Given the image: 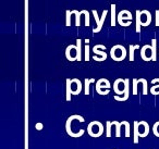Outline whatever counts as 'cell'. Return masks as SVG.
Returning <instances> with one entry per match:
<instances>
[{
  "mask_svg": "<svg viewBox=\"0 0 159 149\" xmlns=\"http://www.w3.org/2000/svg\"><path fill=\"white\" fill-rule=\"evenodd\" d=\"M110 57L117 62L123 61L126 58V48L122 45H115L110 50Z\"/></svg>",
  "mask_w": 159,
  "mask_h": 149,
  "instance_id": "4",
  "label": "cell"
},
{
  "mask_svg": "<svg viewBox=\"0 0 159 149\" xmlns=\"http://www.w3.org/2000/svg\"><path fill=\"white\" fill-rule=\"evenodd\" d=\"M113 126V121L110 122V121H107L106 122V136L107 137H111V127Z\"/></svg>",
  "mask_w": 159,
  "mask_h": 149,
  "instance_id": "23",
  "label": "cell"
},
{
  "mask_svg": "<svg viewBox=\"0 0 159 149\" xmlns=\"http://www.w3.org/2000/svg\"><path fill=\"white\" fill-rule=\"evenodd\" d=\"M76 46H77V51H79V59L77 61H82V39L77 38L76 39Z\"/></svg>",
  "mask_w": 159,
  "mask_h": 149,
  "instance_id": "22",
  "label": "cell"
},
{
  "mask_svg": "<svg viewBox=\"0 0 159 149\" xmlns=\"http://www.w3.org/2000/svg\"><path fill=\"white\" fill-rule=\"evenodd\" d=\"M66 58L69 61H77L79 59V51L76 45H69L66 48Z\"/></svg>",
  "mask_w": 159,
  "mask_h": 149,
  "instance_id": "8",
  "label": "cell"
},
{
  "mask_svg": "<svg viewBox=\"0 0 159 149\" xmlns=\"http://www.w3.org/2000/svg\"><path fill=\"white\" fill-rule=\"evenodd\" d=\"M104 125L99 122V121H93L87 125V133L91 137L97 138L104 134Z\"/></svg>",
  "mask_w": 159,
  "mask_h": 149,
  "instance_id": "3",
  "label": "cell"
},
{
  "mask_svg": "<svg viewBox=\"0 0 159 149\" xmlns=\"http://www.w3.org/2000/svg\"><path fill=\"white\" fill-rule=\"evenodd\" d=\"M124 20L132 21V13H131L129 10H121V11L118 13L117 21H118V24H119L120 26L125 27V24H124Z\"/></svg>",
  "mask_w": 159,
  "mask_h": 149,
  "instance_id": "9",
  "label": "cell"
},
{
  "mask_svg": "<svg viewBox=\"0 0 159 149\" xmlns=\"http://www.w3.org/2000/svg\"><path fill=\"white\" fill-rule=\"evenodd\" d=\"M152 133L155 134L156 137H159V121L155 122V124L152 125Z\"/></svg>",
  "mask_w": 159,
  "mask_h": 149,
  "instance_id": "28",
  "label": "cell"
},
{
  "mask_svg": "<svg viewBox=\"0 0 159 149\" xmlns=\"http://www.w3.org/2000/svg\"><path fill=\"white\" fill-rule=\"evenodd\" d=\"M83 89V84L79 79H66V100L71 101V95H79Z\"/></svg>",
  "mask_w": 159,
  "mask_h": 149,
  "instance_id": "1",
  "label": "cell"
},
{
  "mask_svg": "<svg viewBox=\"0 0 159 149\" xmlns=\"http://www.w3.org/2000/svg\"><path fill=\"white\" fill-rule=\"evenodd\" d=\"M152 61H156L157 60V39L152 38Z\"/></svg>",
  "mask_w": 159,
  "mask_h": 149,
  "instance_id": "20",
  "label": "cell"
},
{
  "mask_svg": "<svg viewBox=\"0 0 159 149\" xmlns=\"http://www.w3.org/2000/svg\"><path fill=\"white\" fill-rule=\"evenodd\" d=\"M81 13L84 14L85 16V26H89V12L87 10H82Z\"/></svg>",
  "mask_w": 159,
  "mask_h": 149,
  "instance_id": "27",
  "label": "cell"
},
{
  "mask_svg": "<svg viewBox=\"0 0 159 149\" xmlns=\"http://www.w3.org/2000/svg\"><path fill=\"white\" fill-rule=\"evenodd\" d=\"M124 86H125V92H124L123 96H118L116 95L115 99L118 101H126L129 99V95H130V79H124Z\"/></svg>",
  "mask_w": 159,
  "mask_h": 149,
  "instance_id": "13",
  "label": "cell"
},
{
  "mask_svg": "<svg viewBox=\"0 0 159 149\" xmlns=\"http://www.w3.org/2000/svg\"><path fill=\"white\" fill-rule=\"evenodd\" d=\"M113 90H115L116 95L118 96H122L124 95L125 92V86H124V79H118L113 83Z\"/></svg>",
  "mask_w": 159,
  "mask_h": 149,
  "instance_id": "11",
  "label": "cell"
},
{
  "mask_svg": "<svg viewBox=\"0 0 159 149\" xmlns=\"http://www.w3.org/2000/svg\"><path fill=\"white\" fill-rule=\"evenodd\" d=\"M135 31L136 33H141V10H136L135 11Z\"/></svg>",
  "mask_w": 159,
  "mask_h": 149,
  "instance_id": "14",
  "label": "cell"
},
{
  "mask_svg": "<svg viewBox=\"0 0 159 149\" xmlns=\"http://www.w3.org/2000/svg\"><path fill=\"white\" fill-rule=\"evenodd\" d=\"M155 13H156V21H155V25H156V26H159V10H156Z\"/></svg>",
  "mask_w": 159,
  "mask_h": 149,
  "instance_id": "30",
  "label": "cell"
},
{
  "mask_svg": "<svg viewBox=\"0 0 159 149\" xmlns=\"http://www.w3.org/2000/svg\"><path fill=\"white\" fill-rule=\"evenodd\" d=\"M149 133V125L145 121H135L134 122V144H139V138H144Z\"/></svg>",
  "mask_w": 159,
  "mask_h": 149,
  "instance_id": "2",
  "label": "cell"
},
{
  "mask_svg": "<svg viewBox=\"0 0 159 149\" xmlns=\"http://www.w3.org/2000/svg\"><path fill=\"white\" fill-rule=\"evenodd\" d=\"M158 56H159V50H158Z\"/></svg>",
  "mask_w": 159,
  "mask_h": 149,
  "instance_id": "32",
  "label": "cell"
},
{
  "mask_svg": "<svg viewBox=\"0 0 159 149\" xmlns=\"http://www.w3.org/2000/svg\"><path fill=\"white\" fill-rule=\"evenodd\" d=\"M71 12H72V14H74L75 16V26H80V25H81L80 21H81V16H82L81 11H77V10H71Z\"/></svg>",
  "mask_w": 159,
  "mask_h": 149,
  "instance_id": "21",
  "label": "cell"
},
{
  "mask_svg": "<svg viewBox=\"0 0 159 149\" xmlns=\"http://www.w3.org/2000/svg\"><path fill=\"white\" fill-rule=\"evenodd\" d=\"M152 23V14L148 10H141V25L148 26Z\"/></svg>",
  "mask_w": 159,
  "mask_h": 149,
  "instance_id": "12",
  "label": "cell"
},
{
  "mask_svg": "<svg viewBox=\"0 0 159 149\" xmlns=\"http://www.w3.org/2000/svg\"><path fill=\"white\" fill-rule=\"evenodd\" d=\"M71 16H72L71 10H66V26H71Z\"/></svg>",
  "mask_w": 159,
  "mask_h": 149,
  "instance_id": "25",
  "label": "cell"
},
{
  "mask_svg": "<svg viewBox=\"0 0 159 149\" xmlns=\"http://www.w3.org/2000/svg\"><path fill=\"white\" fill-rule=\"evenodd\" d=\"M95 79H84V85H85V89H84V95H89V88H91V84L94 83Z\"/></svg>",
  "mask_w": 159,
  "mask_h": 149,
  "instance_id": "18",
  "label": "cell"
},
{
  "mask_svg": "<svg viewBox=\"0 0 159 149\" xmlns=\"http://www.w3.org/2000/svg\"><path fill=\"white\" fill-rule=\"evenodd\" d=\"M35 127H36V129H38V131H40V129H43V127H44V126H43V124L39 122V123H36Z\"/></svg>",
  "mask_w": 159,
  "mask_h": 149,
  "instance_id": "31",
  "label": "cell"
},
{
  "mask_svg": "<svg viewBox=\"0 0 159 149\" xmlns=\"http://www.w3.org/2000/svg\"><path fill=\"white\" fill-rule=\"evenodd\" d=\"M152 84H158V85L154 86V87L150 88V93H152V96H156V95H159V79H154L152 81Z\"/></svg>",
  "mask_w": 159,
  "mask_h": 149,
  "instance_id": "17",
  "label": "cell"
},
{
  "mask_svg": "<svg viewBox=\"0 0 159 149\" xmlns=\"http://www.w3.org/2000/svg\"><path fill=\"white\" fill-rule=\"evenodd\" d=\"M113 122H115V127H116V136L119 138V137H121V127L123 126V121H122V122L113 121Z\"/></svg>",
  "mask_w": 159,
  "mask_h": 149,
  "instance_id": "19",
  "label": "cell"
},
{
  "mask_svg": "<svg viewBox=\"0 0 159 149\" xmlns=\"http://www.w3.org/2000/svg\"><path fill=\"white\" fill-rule=\"evenodd\" d=\"M141 58L144 61L152 60V47L150 45H144L141 48Z\"/></svg>",
  "mask_w": 159,
  "mask_h": 149,
  "instance_id": "10",
  "label": "cell"
},
{
  "mask_svg": "<svg viewBox=\"0 0 159 149\" xmlns=\"http://www.w3.org/2000/svg\"><path fill=\"white\" fill-rule=\"evenodd\" d=\"M132 84H133V92H132L133 95L137 96V94H139V92H137V86H139V79H133Z\"/></svg>",
  "mask_w": 159,
  "mask_h": 149,
  "instance_id": "24",
  "label": "cell"
},
{
  "mask_svg": "<svg viewBox=\"0 0 159 149\" xmlns=\"http://www.w3.org/2000/svg\"><path fill=\"white\" fill-rule=\"evenodd\" d=\"M89 55H91V47L89 44L85 45V56H84V61H89Z\"/></svg>",
  "mask_w": 159,
  "mask_h": 149,
  "instance_id": "26",
  "label": "cell"
},
{
  "mask_svg": "<svg viewBox=\"0 0 159 149\" xmlns=\"http://www.w3.org/2000/svg\"><path fill=\"white\" fill-rule=\"evenodd\" d=\"M139 45H130L129 46V60L130 61H134L135 60V49H139Z\"/></svg>",
  "mask_w": 159,
  "mask_h": 149,
  "instance_id": "16",
  "label": "cell"
},
{
  "mask_svg": "<svg viewBox=\"0 0 159 149\" xmlns=\"http://www.w3.org/2000/svg\"><path fill=\"white\" fill-rule=\"evenodd\" d=\"M92 50L95 53V56H93V60H95V61L102 62L108 58V55L105 52V50H106V46H105V45H102V44L95 45Z\"/></svg>",
  "mask_w": 159,
  "mask_h": 149,
  "instance_id": "5",
  "label": "cell"
},
{
  "mask_svg": "<svg viewBox=\"0 0 159 149\" xmlns=\"http://www.w3.org/2000/svg\"><path fill=\"white\" fill-rule=\"evenodd\" d=\"M117 6L115 3L111 5V12H110V16H111V23H110V26H116V23H117V10H116Z\"/></svg>",
  "mask_w": 159,
  "mask_h": 149,
  "instance_id": "15",
  "label": "cell"
},
{
  "mask_svg": "<svg viewBox=\"0 0 159 149\" xmlns=\"http://www.w3.org/2000/svg\"><path fill=\"white\" fill-rule=\"evenodd\" d=\"M92 13H93L94 18H95L96 24H97V27L93 29V33H99L102 29V25H104V22H105V20H106L107 14H108V10H104V11H102V18L100 19H99V16H98V13L96 10H92Z\"/></svg>",
  "mask_w": 159,
  "mask_h": 149,
  "instance_id": "7",
  "label": "cell"
},
{
  "mask_svg": "<svg viewBox=\"0 0 159 149\" xmlns=\"http://www.w3.org/2000/svg\"><path fill=\"white\" fill-rule=\"evenodd\" d=\"M110 82L107 79H100L96 82V92L100 96H106L110 93Z\"/></svg>",
  "mask_w": 159,
  "mask_h": 149,
  "instance_id": "6",
  "label": "cell"
},
{
  "mask_svg": "<svg viewBox=\"0 0 159 149\" xmlns=\"http://www.w3.org/2000/svg\"><path fill=\"white\" fill-rule=\"evenodd\" d=\"M124 127H125V136L130 137L131 135V129H130V123L128 121H124Z\"/></svg>",
  "mask_w": 159,
  "mask_h": 149,
  "instance_id": "29",
  "label": "cell"
}]
</instances>
